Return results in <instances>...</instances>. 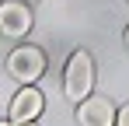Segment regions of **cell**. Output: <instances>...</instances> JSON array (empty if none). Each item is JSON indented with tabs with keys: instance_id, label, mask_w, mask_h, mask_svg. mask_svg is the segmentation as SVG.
I'll list each match as a JSON object with an SVG mask.
<instances>
[{
	"instance_id": "obj_1",
	"label": "cell",
	"mask_w": 129,
	"mask_h": 126,
	"mask_svg": "<svg viewBox=\"0 0 129 126\" xmlns=\"http://www.w3.org/2000/svg\"><path fill=\"white\" fill-rule=\"evenodd\" d=\"M91 88H94V60L87 49H77V53H70L66 70H63V95L73 105H80L91 95Z\"/></svg>"
},
{
	"instance_id": "obj_2",
	"label": "cell",
	"mask_w": 129,
	"mask_h": 126,
	"mask_svg": "<svg viewBox=\"0 0 129 126\" xmlns=\"http://www.w3.org/2000/svg\"><path fill=\"white\" fill-rule=\"evenodd\" d=\"M7 74L21 84H35L45 74V53L39 46H18L7 56Z\"/></svg>"
},
{
	"instance_id": "obj_3",
	"label": "cell",
	"mask_w": 129,
	"mask_h": 126,
	"mask_svg": "<svg viewBox=\"0 0 129 126\" xmlns=\"http://www.w3.org/2000/svg\"><path fill=\"white\" fill-rule=\"evenodd\" d=\"M31 32V11L24 0H4L0 4V35L7 39H24Z\"/></svg>"
},
{
	"instance_id": "obj_4",
	"label": "cell",
	"mask_w": 129,
	"mask_h": 126,
	"mask_svg": "<svg viewBox=\"0 0 129 126\" xmlns=\"http://www.w3.org/2000/svg\"><path fill=\"white\" fill-rule=\"evenodd\" d=\"M42 109H45V98H42V91L35 88V84H21V91L11 98V123L18 126V123H35L39 116H42Z\"/></svg>"
},
{
	"instance_id": "obj_5",
	"label": "cell",
	"mask_w": 129,
	"mask_h": 126,
	"mask_svg": "<svg viewBox=\"0 0 129 126\" xmlns=\"http://www.w3.org/2000/svg\"><path fill=\"white\" fill-rule=\"evenodd\" d=\"M77 123L80 126H115V105L112 98H91L77 105Z\"/></svg>"
},
{
	"instance_id": "obj_6",
	"label": "cell",
	"mask_w": 129,
	"mask_h": 126,
	"mask_svg": "<svg viewBox=\"0 0 129 126\" xmlns=\"http://www.w3.org/2000/svg\"><path fill=\"white\" fill-rule=\"evenodd\" d=\"M115 126H129V105H122V109L115 112Z\"/></svg>"
},
{
	"instance_id": "obj_7",
	"label": "cell",
	"mask_w": 129,
	"mask_h": 126,
	"mask_svg": "<svg viewBox=\"0 0 129 126\" xmlns=\"http://www.w3.org/2000/svg\"><path fill=\"white\" fill-rule=\"evenodd\" d=\"M0 126H14V123H4V119H0Z\"/></svg>"
},
{
	"instance_id": "obj_8",
	"label": "cell",
	"mask_w": 129,
	"mask_h": 126,
	"mask_svg": "<svg viewBox=\"0 0 129 126\" xmlns=\"http://www.w3.org/2000/svg\"><path fill=\"white\" fill-rule=\"evenodd\" d=\"M18 126H35V123H18Z\"/></svg>"
},
{
	"instance_id": "obj_9",
	"label": "cell",
	"mask_w": 129,
	"mask_h": 126,
	"mask_svg": "<svg viewBox=\"0 0 129 126\" xmlns=\"http://www.w3.org/2000/svg\"><path fill=\"white\" fill-rule=\"evenodd\" d=\"M126 46H129V28H126Z\"/></svg>"
},
{
	"instance_id": "obj_10",
	"label": "cell",
	"mask_w": 129,
	"mask_h": 126,
	"mask_svg": "<svg viewBox=\"0 0 129 126\" xmlns=\"http://www.w3.org/2000/svg\"><path fill=\"white\" fill-rule=\"evenodd\" d=\"M24 4H28V0H24Z\"/></svg>"
}]
</instances>
